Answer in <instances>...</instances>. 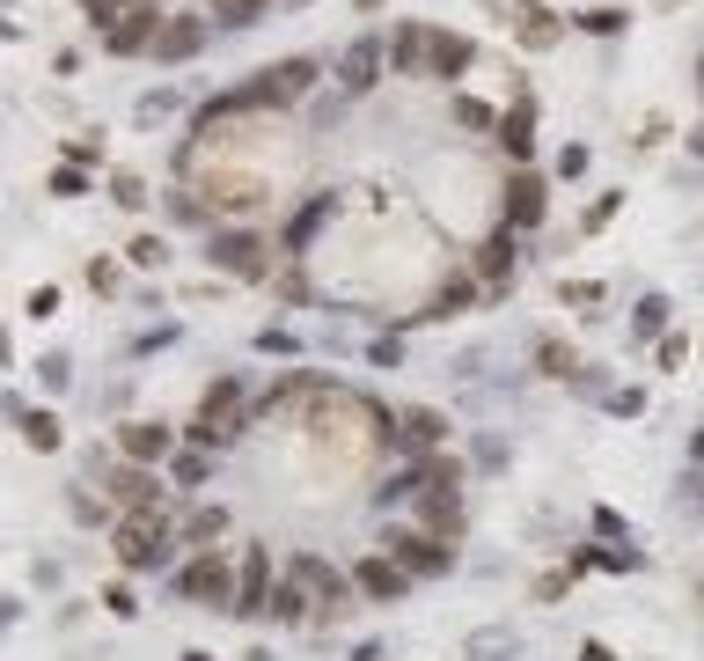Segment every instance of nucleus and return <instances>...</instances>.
I'll return each instance as SVG.
<instances>
[{
	"label": "nucleus",
	"mask_w": 704,
	"mask_h": 661,
	"mask_svg": "<svg viewBox=\"0 0 704 661\" xmlns=\"http://www.w3.org/2000/svg\"><path fill=\"white\" fill-rule=\"evenodd\" d=\"M309 89H316V59H279V67H265L257 81H243V89H228V96L206 103V111H198V140L220 133L235 111H287V103H301Z\"/></svg>",
	"instance_id": "nucleus-1"
},
{
	"label": "nucleus",
	"mask_w": 704,
	"mask_h": 661,
	"mask_svg": "<svg viewBox=\"0 0 704 661\" xmlns=\"http://www.w3.org/2000/svg\"><path fill=\"white\" fill-rule=\"evenodd\" d=\"M235 581H243V566H228V551H198V559L176 566L170 588L198 611H235Z\"/></svg>",
	"instance_id": "nucleus-2"
},
{
	"label": "nucleus",
	"mask_w": 704,
	"mask_h": 661,
	"mask_svg": "<svg viewBox=\"0 0 704 661\" xmlns=\"http://www.w3.org/2000/svg\"><path fill=\"white\" fill-rule=\"evenodd\" d=\"M111 551H118L125 566H170V522H162V514H118Z\"/></svg>",
	"instance_id": "nucleus-3"
},
{
	"label": "nucleus",
	"mask_w": 704,
	"mask_h": 661,
	"mask_svg": "<svg viewBox=\"0 0 704 661\" xmlns=\"http://www.w3.org/2000/svg\"><path fill=\"white\" fill-rule=\"evenodd\" d=\"M206 258H213V272H228V280H265V272H272L265 236H250V228H213Z\"/></svg>",
	"instance_id": "nucleus-4"
},
{
	"label": "nucleus",
	"mask_w": 704,
	"mask_h": 661,
	"mask_svg": "<svg viewBox=\"0 0 704 661\" xmlns=\"http://www.w3.org/2000/svg\"><path fill=\"white\" fill-rule=\"evenodd\" d=\"M162 23H170V15H162L154 0H132V8H125L118 23L103 30V52H111V59H132V52H154V45H162Z\"/></svg>",
	"instance_id": "nucleus-5"
},
{
	"label": "nucleus",
	"mask_w": 704,
	"mask_h": 661,
	"mask_svg": "<svg viewBox=\"0 0 704 661\" xmlns=\"http://www.w3.org/2000/svg\"><path fill=\"white\" fill-rule=\"evenodd\" d=\"M103 492H111L118 514H162V478H154V464H111Z\"/></svg>",
	"instance_id": "nucleus-6"
},
{
	"label": "nucleus",
	"mask_w": 704,
	"mask_h": 661,
	"mask_svg": "<svg viewBox=\"0 0 704 661\" xmlns=\"http://www.w3.org/2000/svg\"><path fill=\"white\" fill-rule=\"evenodd\" d=\"M382 59H389V37H353L338 59V89L345 96H367L374 81H382Z\"/></svg>",
	"instance_id": "nucleus-7"
},
{
	"label": "nucleus",
	"mask_w": 704,
	"mask_h": 661,
	"mask_svg": "<svg viewBox=\"0 0 704 661\" xmlns=\"http://www.w3.org/2000/svg\"><path fill=\"white\" fill-rule=\"evenodd\" d=\"M382 551L404 566V573H448V566H455L448 551H440V537H426V529H389Z\"/></svg>",
	"instance_id": "nucleus-8"
},
{
	"label": "nucleus",
	"mask_w": 704,
	"mask_h": 661,
	"mask_svg": "<svg viewBox=\"0 0 704 661\" xmlns=\"http://www.w3.org/2000/svg\"><path fill=\"white\" fill-rule=\"evenodd\" d=\"M272 588H279V581H272V551H265V544H250V551H243V581H235V611H228V617H265Z\"/></svg>",
	"instance_id": "nucleus-9"
},
{
	"label": "nucleus",
	"mask_w": 704,
	"mask_h": 661,
	"mask_svg": "<svg viewBox=\"0 0 704 661\" xmlns=\"http://www.w3.org/2000/svg\"><path fill=\"white\" fill-rule=\"evenodd\" d=\"M353 588H360L367 603H404V588H412V573L389 559V551H374V559L353 566Z\"/></svg>",
	"instance_id": "nucleus-10"
},
{
	"label": "nucleus",
	"mask_w": 704,
	"mask_h": 661,
	"mask_svg": "<svg viewBox=\"0 0 704 661\" xmlns=\"http://www.w3.org/2000/svg\"><path fill=\"white\" fill-rule=\"evenodd\" d=\"M118 441H125V464H170L176 456V434L162 419H132V426H118Z\"/></svg>",
	"instance_id": "nucleus-11"
},
{
	"label": "nucleus",
	"mask_w": 704,
	"mask_h": 661,
	"mask_svg": "<svg viewBox=\"0 0 704 661\" xmlns=\"http://www.w3.org/2000/svg\"><path fill=\"white\" fill-rule=\"evenodd\" d=\"M389 67H396V73H434V30H426V23H396V30H389Z\"/></svg>",
	"instance_id": "nucleus-12"
},
{
	"label": "nucleus",
	"mask_w": 704,
	"mask_h": 661,
	"mask_svg": "<svg viewBox=\"0 0 704 661\" xmlns=\"http://www.w3.org/2000/svg\"><path fill=\"white\" fill-rule=\"evenodd\" d=\"M492 140L507 147L513 162H529L535 155V96H513L507 111H499V133H492Z\"/></svg>",
	"instance_id": "nucleus-13"
},
{
	"label": "nucleus",
	"mask_w": 704,
	"mask_h": 661,
	"mask_svg": "<svg viewBox=\"0 0 704 661\" xmlns=\"http://www.w3.org/2000/svg\"><path fill=\"white\" fill-rule=\"evenodd\" d=\"M198 419H213V426H228V434H243V375H213Z\"/></svg>",
	"instance_id": "nucleus-14"
},
{
	"label": "nucleus",
	"mask_w": 704,
	"mask_h": 661,
	"mask_svg": "<svg viewBox=\"0 0 704 661\" xmlns=\"http://www.w3.org/2000/svg\"><path fill=\"white\" fill-rule=\"evenodd\" d=\"M198 52H206V23H198V15H170L154 59H162V67H184V59H198Z\"/></svg>",
	"instance_id": "nucleus-15"
},
{
	"label": "nucleus",
	"mask_w": 704,
	"mask_h": 661,
	"mask_svg": "<svg viewBox=\"0 0 704 661\" xmlns=\"http://www.w3.org/2000/svg\"><path fill=\"white\" fill-rule=\"evenodd\" d=\"M513 37H521L529 52H551V45L565 37V23L543 8V0H521V8H513Z\"/></svg>",
	"instance_id": "nucleus-16"
},
{
	"label": "nucleus",
	"mask_w": 704,
	"mask_h": 661,
	"mask_svg": "<svg viewBox=\"0 0 704 661\" xmlns=\"http://www.w3.org/2000/svg\"><path fill=\"white\" fill-rule=\"evenodd\" d=\"M206 198H213V206H235V214H243V206H265V176H250V170H220L213 184H206Z\"/></svg>",
	"instance_id": "nucleus-17"
},
{
	"label": "nucleus",
	"mask_w": 704,
	"mask_h": 661,
	"mask_svg": "<svg viewBox=\"0 0 704 661\" xmlns=\"http://www.w3.org/2000/svg\"><path fill=\"white\" fill-rule=\"evenodd\" d=\"M543 192H551V184H543V176H513L507 184V228H535V220H543Z\"/></svg>",
	"instance_id": "nucleus-18"
},
{
	"label": "nucleus",
	"mask_w": 704,
	"mask_h": 661,
	"mask_svg": "<svg viewBox=\"0 0 704 661\" xmlns=\"http://www.w3.org/2000/svg\"><path fill=\"white\" fill-rule=\"evenodd\" d=\"M396 426H404V448H426V456L448 441V419H440L434 404H404V419H396Z\"/></svg>",
	"instance_id": "nucleus-19"
},
{
	"label": "nucleus",
	"mask_w": 704,
	"mask_h": 661,
	"mask_svg": "<svg viewBox=\"0 0 704 661\" xmlns=\"http://www.w3.org/2000/svg\"><path fill=\"white\" fill-rule=\"evenodd\" d=\"M309 595H316V588H309V581H293V573H287V581L272 588L265 617H272V625H301V617H309Z\"/></svg>",
	"instance_id": "nucleus-20"
},
{
	"label": "nucleus",
	"mask_w": 704,
	"mask_h": 661,
	"mask_svg": "<svg viewBox=\"0 0 704 661\" xmlns=\"http://www.w3.org/2000/svg\"><path fill=\"white\" fill-rule=\"evenodd\" d=\"M462 67H470V37L434 30V73H426V81H462Z\"/></svg>",
	"instance_id": "nucleus-21"
},
{
	"label": "nucleus",
	"mask_w": 704,
	"mask_h": 661,
	"mask_svg": "<svg viewBox=\"0 0 704 661\" xmlns=\"http://www.w3.org/2000/svg\"><path fill=\"white\" fill-rule=\"evenodd\" d=\"M331 206H338V198H331V192H323V198H309V206H301V214L287 220V243H279V250H287V258H293V250H301V243H309V236H316V228H323V220H331Z\"/></svg>",
	"instance_id": "nucleus-22"
},
{
	"label": "nucleus",
	"mask_w": 704,
	"mask_h": 661,
	"mask_svg": "<svg viewBox=\"0 0 704 661\" xmlns=\"http://www.w3.org/2000/svg\"><path fill=\"white\" fill-rule=\"evenodd\" d=\"M426 500V537H455L462 529V500L455 492H418Z\"/></svg>",
	"instance_id": "nucleus-23"
},
{
	"label": "nucleus",
	"mask_w": 704,
	"mask_h": 661,
	"mask_svg": "<svg viewBox=\"0 0 704 661\" xmlns=\"http://www.w3.org/2000/svg\"><path fill=\"white\" fill-rule=\"evenodd\" d=\"M477 272H485V280H507L513 272V228H499L492 243H477Z\"/></svg>",
	"instance_id": "nucleus-24"
},
{
	"label": "nucleus",
	"mask_w": 704,
	"mask_h": 661,
	"mask_svg": "<svg viewBox=\"0 0 704 661\" xmlns=\"http://www.w3.org/2000/svg\"><path fill=\"white\" fill-rule=\"evenodd\" d=\"M170 220H184V228H206V220H213V198H206V192H170Z\"/></svg>",
	"instance_id": "nucleus-25"
},
{
	"label": "nucleus",
	"mask_w": 704,
	"mask_h": 661,
	"mask_svg": "<svg viewBox=\"0 0 704 661\" xmlns=\"http://www.w3.org/2000/svg\"><path fill=\"white\" fill-rule=\"evenodd\" d=\"M170 478H176V486H206V478H213L206 448H176V456H170Z\"/></svg>",
	"instance_id": "nucleus-26"
},
{
	"label": "nucleus",
	"mask_w": 704,
	"mask_h": 661,
	"mask_svg": "<svg viewBox=\"0 0 704 661\" xmlns=\"http://www.w3.org/2000/svg\"><path fill=\"white\" fill-rule=\"evenodd\" d=\"M15 426H23L30 448H59V419L51 412H15Z\"/></svg>",
	"instance_id": "nucleus-27"
},
{
	"label": "nucleus",
	"mask_w": 704,
	"mask_h": 661,
	"mask_svg": "<svg viewBox=\"0 0 704 661\" xmlns=\"http://www.w3.org/2000/svg\"><path fill=\"white\" fill-rule=\"evenodd\" d=\"M213 15L228 30H250V23H265V0H213Z\"/></svg>",
	"instance_id": "nucleus-28"
},
{
	"label": "nucleus",
	"mask_w": 704,
	"mask_h": 661,
	"mask_svg": "<svg viewBox=\"0 0 704 661\" xmlns=\"http://www.w3.org/2000/svg\"><path fill=\"white\" fill-rule=\"evenodd\" d=\"M660 323H668V301H638V317H632V345H646V339H660Z\"/></svg>",
	"instance_id": "nucleus-29"
},
{
	"label": "nucleus",
	"mask_w": 704,
	"mask_h": 661,
	"mask_svg": "<svg viewBox=\"0 0 704 661\" xmlns=\"http://www.w3.org/2000/svg\"><path fill=\"white\" fill-rule=\"evenodd\" d=\"M470 301H477V280H448V287H440V301L426 309V317H455V309H470Z\"/></svg>",
	"instance_id": "nucleus-30"
},
{
	"label": "nucleus",
	"mask_w": 704,
	"mask_h": 661,
	"mask_svg": "<svg viewBox=\"0 0 704 661\" xmlns=\"http://www.w3.org/2000/svg\"><path fill=\"white\" fill-rule=\"evenodd\" d=\"M455 125H470V133H499V111H485L477 96H455Z\"/></svg>",
	"instance_id": "nucleus-31"
},
{
	"label": "nucleus",
	"mask_w": 704,
	"mask_h": 661,
	"mask_svg": "<svg viewBox=\"0 0 704 661\" xmlns=\"http://www.w3.org/2000/svg\"><path fill=\"white\" fill-rule=\"evenodd\" d=\"M111 198H118L125 214H140V206H147V184H140L132 170H111Z\"/></svg>",
	"instance_id": "nucleus-32"
},
{
	"label": "nucleus",
	"mask_w": 704,
	"mask_h": 661,
	"mask_svg": "<svg viewBox=\"0 0 704 661\" xmlns=\"http://www.w3.org/2000/svg\"><path fill=\"white\" fill-rule=\"evenodd\" d=\"M220 529H228V514H220V508H198L192 522H184V537H192V544H213Z\"/></svg>",
	"instance_id": "nucleus-33"
},
{
	"label": "nucleus",
	"mask_w": 704,
	"mask_h": 661,
	"mask_svg": "<svg viewBox=\"0 0 704 661\" xmlns=\"http://www.w3.org/2000/svg\"><path fill=\"white\" fill-rule=\"evenodd\" d=\"M580 30H595V37H616V30H624V8H587Z\"/></svg>",
	"instance_id": "nucleus-34"
},
{
	"label": "nucleus",
	"mask_w": 704,
	"mask_h": 661,
	"mask_svg": "<svg viewBox=\"0 0 704 661\" xmlns=\"http://www.w3.org/2000/svg\"><path fill=\"white\" fill-rule=\"evenodd\" d=\"M81 192H89V176L73 170V162H67V170H51V198H81Z\"/></svg>",
	"instance_id": "nucleus-35"
},
{
	"label": "nucleus",
	"mask_w": 704,
	"mask_h": 661,
	"mask_svg": "<svg viewBox=\"0 0 704 661\" xmlns=\"http://www.w3.org/2000/svg\"><path fill=\"white\" fill-rule=\"evenodd\" d=\"M184 434H192V448H220V441H235V434H228V426H213V419H192Z\"/></svg>",
	"instance_id": "nucleus-36"
},
{
	"label": "nucleus",
	"mask_w": 704,
	"mask_h": 661,
	"mask_svg": "<svg viewBox=\"0 0 704 661\" xmlns=\"http://www.w3.org/2000/svg\"><path fill=\"white\" fill-rule=\"evenodd\" d=\"M499 654H513V639H507V632H485V639H470V661H499Z\"/></svg>",
	"instance_id": "nucleus-37"
},
{
	"label": "nucleus",
	"mask_w": 704,
	"mask_h": 661,
	"mask_svg": "<svg viewBox=\"0 0 704 661\" xmlns=\"http://www.w3.org/2000/svg\"><path fill=\"white\" fill-rule=\"evenodd\" d=\"M543 367L565 375V383H580V367H573V345H543Z\"/></svg>",
	"instance_id": "nucleus-38"
},
{
	"label": "nucleus",
	"mask_w": 704,
	"mask_h": 661,
	"mask_svg": "<svg viewBox=\"0 0 704 661\" xmlns=\"http://www.w3.org/2000/svg\"><path fill=\"white\" fill-rule=\"evenodd\" d=\"M81 8H89V23H96V30H111L125 8H132V0H81Z\"/></svg>",
	"instance_id": "nucleus-39"
},
{
	"label": "nucleus",
	"mask_w": 704,
	"mask_h": 661,
	"mask_svg": "<svg viewBox=\"0 0 704 661\" xmlns=\"http://www.w3.org/2000/svg\"><path fill=\"white\" fill-rule=\"evenodd\" d=\"M162 258H170V243H162V236H140V243H132V265H147V272H154Z\"/></svg>",
	"instance_id": "nucleus-40"
},
{
	"label": "nucleus",
	"mask_w": 704,
	"mask_h": 661,
	"mask_svg": "<svg viewBox=\"0 0 704 661\" xmlns=\"http://www.w3.org/2000/svg\"><path fill=\"white\" fill-rule=\"evenodd\" d=\"M587 162H595V155H587V140H573V147L558 155V176H587Z\"/></svg>",
	"instance_id": "nucleus-41"
},
{
	"label": "nucleus",
	"mask_w": 704,
	"mask_h": 661,
	"mask_svg": "<svg viewBox=\"0 0 704 661\" xmlns=\"http://www.w3.org/2000/svg\"><path fill=\"white\" fill-rule=\"evenodd\" d=\"M103 603H111V617H140V595H132V588H103Z\"/></svg>",
	"instance_id": "nucleus-42"
},
{
	"label": "nucleus",
	"mask_w": 704,
	"mask_h": 661,
	"mask_svg": "<svg viewBox=\"0 0 704 661\" xmlns=\"http://www.w3.org/2000/svg\"><path fill=\"white\" fill-rule=\"evenodd\" d=\"M89 287H96V294H118V265H111V258H96V265H89Z\"/></svg>",
	"instance_id": "nucleus-43"
},
{
	"label": "nucleus",
	"mask_w": 704,
	"mask_h": 661,
	"mask_svg": "<svg viewBox=\"0 0 704 661\" xmlns=\"http://www.w3.org/2000/svg\"><path fill=\"white\" fill-rule=\"evenodd\" d=\"M170 111H176V96H162V89H154V96L140 103V118H147V125H154V118H170Z\"/></svg>",
	"instance_id": "nucleus-44"
},
{
	"label": "nucleus",
	"mask_w": 704,
	"mask_h": 661,
	"mask_svg": "<svg viewBox=\"0 0 704 661\" xmlns=\"http://www.w3.org/2000/svg\"><path fill=\"white\" fill-rule=\"evenodd\" d=\"M609 214H616V192H602V198H595V206H587V220H580V228H602Z\"/></svg>",
	"instance_id": "nucleus-45"
},
{
	"label": "nucleus",
	"mask_w": 704,
	"mask_h": 661,
	"mask_svg": "<svg viewBox=\"0 0 704 661\" xmlns=\"http://www.w3.org/2000/svg\"><path fill=\"white\" fill-rule=\"evenodd\" d=\"M580 661H616V654H609L602 639H587V647H580Z\"/></svg>",
	"instance_id": "nucleus-46"
},
{
	"label": "nucleus",
	"mask_w": 704,
	"mask_h": 661,
	"mask_svg": "<svg viewBox=\"0 0 704 661\" xmlns=\"http://www.w3.org/2000/svg\"><path fill=\"white\" fill-rule=\"evenodd\" d=\"M690 464H704V426H697V434H690Z\"/></svg>",
	"instance_id": "nucleus-47"
},
{
	"label": "nucleus",
	"mask_w": 704,
	"mask_h": 661,
	"mask_svg": "<svg viewBox=\"0 0 704 661\" xmlns=\"http://www.w3.org/2000/svg\"><path fill=\"white\" fill-rule=\"evenodd\" d=\"M243 661H272V654H265V647H257V654H243Z\"/></svg>",
	"instance_id": "nucleus-48"
},
{
	"label": "nucleus",
	"mask_w": 704,
	"mask_h": 661,
	"mask_svg": "<svg viewBox=\"0 0 704 661\" xmlns=\"http://www.w3.org/2000/svg\"><path fill=\"white\" fill-rule=\"evenodd\" d=\"M184 661H213V654H184Z\"/></svg>",
	"instance_id": "nucleus-49"
},
{
	"label": "nucleus",
	"mask_w": 704,
	"mask_h": 661,
	"mask_svg": "<svg viewBox=\"0 0 704 661\" xmlns=\"http://www.w3.org/2000/svg\"><path fill=\"white\" fill-rule=\"evenodd\" d=\"M697 96H704V67H697Z\"/></svg>",
	"instance_id": "nucleus-50"
}]
</instances>
